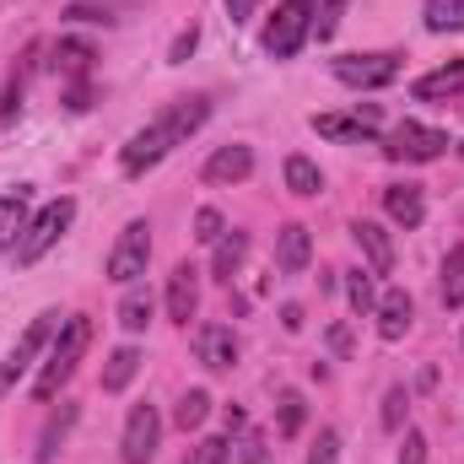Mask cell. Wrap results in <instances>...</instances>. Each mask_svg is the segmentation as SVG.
<instances>
[{
    "label": "cell",
    "instance_id": "obj_1",
    "mask_svg": "<svg viewBox=\"0 0 464 464\" xmlns=\"http://www.w3.org/2000/svg\"><path fill=\"white\" fill-rule=\"evenodd\" d=\"M206 119H211V103H206V98H179V103H168L162 114L146 124V130H135V135L124 140L119 168H124L130 179H140V173H146V168H157L173 146H184Z\"/></svg>",
    "mask_w": 464,
    "mask_h": 464
},
{
    "label": "cell",
    "instance_id": "obj_2",
    "mask_svg": "<svg viewBox=\"0 0 464 464\" xmlns=\"http://www.w3.org/2000/svg\"><path fill=\"white\" fill-rule=\"evenodd\" d=\"M92 346V319L87 314H76V319H65L60 324V335L49 341V356H44V367H38V378H33V400H54L65 383H71V372L82 367V356Z\"/></svg>",
    "mask_w": 464,
    "mask_h": 464
},
{
    "label": "cell",
    "instance_id": "obj_3",
    "mask_svg": "<svg viewBox=\"0 0 464 464\" xmlns=\"http://www.w3.org/2000/svg\"><path fill=\"white\" fill-rule=\"evenodd\" d=\"M76 222V200L71 195H60V200H49L33 222H27V232L16 237V265H33V259H44L60 237H65V227Z\"/></svg>",
    "mask_w": 464,
    "mask_h": 464
},
{
    "label": "cell",
    "instance_id": "obj_4",
    "mask_svg": "<svg viewBox=\"0 0 464 464\" xmlns=\"http://www.w3.org/2000/svg\"><path fill=\"white\" fill-rule=\"evenodd\" d=\"M314 33V0H281L270 27H265V54L270 60H292Z\"/></svg>",
    "mask_w": 464,
    "mask_h": 464
},
{
    "label": "cell",
    "instance_id": "obj_5",
    "mask_svg": "<svg viewBox=\"0 0 464 464\" xmlns=\"http://www.w3.org/2000/svg\"><path fill=\"white\" fill-rule=\"evenodd\" d=\"M378 146H383V157H389V162H432V157H443V151H449V135H443V130H432V124L405 119V124H394Z\"/></svg>",
    "mask_w": 464,
    "mask_h": 464
},
{
    "label": "cell",
    "instance_id": "obj_6",
    "mask_svg": "<svg viewBox=\"0 0 464 464\" xmlns=\"http://www.w3.org/2000/svg\"><path fill=\"white\" fill-rule=\"evenodd\" d=\"M146 265H151V227L146 222H130V227L119 232V243L109 248V281L135 286L146 276Z\"/></svg>",
    "mask_w": 464,
    "mask_h": 464
},
{
    "label": "cell",
    "instance_id": "obj_7",
    "mask_svg": "<svg viewBox=\"0 0 464 464\" xmlns=\"http://www.w3.org/2000/svg\"><path fill=\"white\" fill-rule=\"evenodd\" d=\"M157 443H162V416H157V405H130L124 438H119V459L124 464H151L157 459Z\"/></svg>",
    "mask_w": 464,
    "mask_h": 464
},
{
    "label": "cell",
    "instance_id": "obj_8",
    "mask_svg": "<svg viewBox=\"0 0 464 464\" xmlns=\"http://www.w3.org/2000/svg\"><path fill=\"white\" fill-rule=\"evenodd\" d=\"M54 335H60V314H38V319H33V324L22 330V341L11 346V356H5V367H0V400L11 394V383H16V378H22V372L33 367V356H38V351L49 346Z\"/></svg>",
    "mask_w": 464,
    "mask_h": 464
},
{
    "label": "cell",
    "instance_id": "obj_9",
    "mask_svg": "<svg viewBox=\"0 0 464 464\" xmlns=\"http://www.w3.org/2000/svg\"><path fill=\"white\" fill-rule=\"evenodd\" d=\"M394 76H400V54H341V60H335V82L362 87V92L389 87Z\"/></svg>",
    "mask_w": 464,
    "mask_h": 464
},
{
    "label": "cell",
    "instance_id": "obj_10",
    "mask_svg": "<svg viewBox=\"0 0 464 464\" xmlns=\"http://www.w3.org/2000/svg\"><path fill=\"white\" fill-rule=\"evenodd\" d=\"M314 130L330 135V140H362V146H372L378 140V109L367 103L356 114H314Z\"/></svg>",
    "mask_w": 464,
    "mask_h": 464
},
{
    "label": "cell",
    "instance_id": "obj_11",
    "mask_svg": "<svg viewBox=\"0 0 464 464\" xmlns=\"http://www.w3.org/2000/svg\"><path fill=\"white\" fill-rule=\"evenodd\" d=\"M195 308H200V270L195 265H173V276H168V319L189 324Z\"/></svg>",
    "mask_w": 464,
    "mask_h": 464
},
{
    "label": "cell",
    "instance_id": "obj_12",
    "mask_svg": "<svg viewBox=\"0 0 464 464\" xmlns=\"http://www.w3.org/2000/svg\"><path fill=\"white\" fill-rule=\"evenodd\" d=\"M195 356H200L211 372H227L232 362H237V335H232V324H200V330H195Z\"/></svg>",
    "mask_w": 464,
    "mask_h": 464
},
{
    "label": "cell",
    "instance_id": "obj_13",
    "mask_svg": "<svg viewBox=\"0 0 464 464\" xmlns=\"http://www.w3.org/2000/svg\"><path fill=\"white\" fill-rule=\"evenodd\" d=\"M308 259H314L308 227H303V222H286V227L276 232V270H281V276H303Z\"/></svg>",
    "mask_w": 464,
    "mask_h": 464
},
{
    "label": "cell",
    "instance_id": "obj_14",
    "mask_svg": "<svg viewBox=\"0 0 464 464\" xmlns=\"http://www.w3.org/2000/svg\"><path fill=\"white\" fill-rule=\"evenodd\" d=\"M372 314H378V335H383V341H405V330H411V314H416V308H411V292H405V286H389V292L378 297V308H372Z\"/></svg>",
    "mask_w": 464,
    "mask_h": 464
},
{
    "label": "cell",
    "instance_id": "obj_15",
    "mask_svg": "<svg viewBox=\"0 0 464 464\" xmlns=\"http://www.w3.org/2000/svg\"><path fill=\"white\" fill-rule=\"evenodd\" d=\"M248 173H254V146H237V140L232 146H217L211 162H206V179L211 184H243Z\"/></svg>",
    "mask_w": 464,
    "mask_h": 464
},
{
    "label": "cell",
    "instance_id": "obj_16",
    "mask_svg": "<svg viewBox=\"0 0 464 464\" xmlns=\"http://www.w3.org/2000/svg\"><path fill=\"white\" fill-rule=\"evenodd\" d=\"M351 237H356V248L367 254L372 276H389V270H394V243H389V232L378 227V222H351Z\"/></svg>",
    "mask_w": 464,
    "mask_h": 464
},
{
    "label": "cell",
    "instance_id": "obj_17",
    "mask_svg": "<svg viewBox=\"0 0 464 464\" xmlns=\"http://www.w3.org/2000/svg\"><path fill=\"white\" fill-rule=\"evenodd\" d=\"M383 211H389V222H400V227H421V217H427V200H421V189L416 184H389L383 189Z\"/></svg>",
    "mask_w": 464,
    "mask_h": 464
},
{
    "label": "cell",
    "instance_id": "obj_18",
    "mask_svg": "<svg viewBox=\"0 0 464 464\" xmlns=\"http://www.w3.org/2000/svg\"><path fill=\"white\" fill-rule=\"evenodd\" d=\"M454 92H464V60L443 65V71H432V76H421V82L411 87L416 103H438V98H454Z\"/></svg>",
    "mask_w": 464,
    "mask_h": 464
},
{
    "label": "cell",
    "instance_id": "obj_19",
    "mask_svg": "<svg viewBox=\"0 0 464 464\" xmlns=\"http://www.w3.org/2000/svg\"><path fill=\"white\" fill-rule=\"evenodd\" d=\"M243 259H248V232H222L217 237V254H211V276L217 281H232Z\"/></svg>",
    "mask_w": 464,
    "mask_h": 464
},
{
    "label": "cell",
    "instance_id": "obj_20",
    "mask_svg": "<svg viewBox=\"0 0 464 464\" xmlns=\"http://www.w3.org/2000/svg\"><path fill=\"white\" fill-rule=\"evenodd\" d=\"M124 11H130V0H71L65 22H103V27H114V22H124Z\"/></svg>",
    "mask_w": 464,
    "mask_h": 464
},
{
    "label": "cell",
    "instance_id": "obj_21",
    "mask_svg": "<svg viewBox=\"0 0 464 464\" xmlns=\"http://www.w3.org/2000/svg\"><path fill=\"white\" fill-rule=\"evenodd\" d=\"M140 372V351L135 346H119L109 356V367H103V394H119V389H130V378Z\"/></svg>",
    "mask_w": 464,
    "mask_h": 464
},
{
    "label": "cell",
    "instance_id": "obj_22",
    "mask_svg": "<svg viewBox=\"0 0 464 464\" xmlns=\"http://www.w3.org/2000/svg\"><path fill=\"white\" fill-rule=\"evenodd\" d=\"M22 232H27V189L0 195V248H5V243H16Z\"/></svg>",
    "mask_w": 464,
    "mask_h": 464
},
{
    "label": "cell",
    "instance_id": "obj_23",
    "mask_svg": "<svg viewBox=\"0 0 464 464\" xmlns=\"http://www.w3.org/2000/svg\"><path fill=\"white\" fill-rule=\"evenodd\" d=\"M54 65H60V76L87 82V71H92V49L76 44V38H60V44H54Z\"/></svg>",
    "mask_w": 464,
    "mask_h": 464
},
{
    "label": "cell",
    "instance_id": "obj_24",
    "mask_svg": "<svg viewBox=\"0 0 464 464\" xmlns=\"http://www.w3.org/2000/svg\"><path fill=\"white\" fill-rule=\"evenodd\" d=\"M76 427V405H60V416L44 427V438H38V464H49L54 454H60V443H65V432Z\"/></svg>",
    "mask_w": 464,
    "mask_h": 464
},
{
    "label": "cell",
    "instance_id": "obj_25",
    "mask_svg": "<svg viewBox=\"0 0 464 464\" xmlns=\"http://www.w3.org/2000/svg\"><path fill=\"white\" fill-rule=\"evenodd\" d=\"M286 189H292V195H319V189H324V173H319L308 157H286Z\"/></svg>",
    "mask_w": 464,
    "mask_h": 464
},
{
    "label": "cell",
    "instance_id": "obj_26",
    "mask_svg": "<svg viewBox=\"0 0 464 464\" xmlns=\"http://www.w3.org/2000/svg\"><path fill=\"white\" fill-rule=\"evenodd\" d=\"M427 33H464V0H427Z\"/></svg>",
    "mask_w": 464,
    "mask_h": 464
},
{
    "label": "cell",
    "instance_id": "obj_27",
    "mask_svg": "<svg viewBox=\"0 0 464 464\" xmlns=\"http://www.w3.org/2000/svg\"><path fill=\"white\" fill-rule=\"evenodd\" d=\"M119 324H124L130 335H140V330L151 324V292H124V303H119Z\"/></svg>",
    "mask_w": 464,
    "mask_h": 464
},
{
    "label": "cell",
    "instance_id": "obj_28",
    "mask_svg": "<svg viewBox=\"0 0 464 464\" xmlns=\"http://www.w3.org/2000/svg\"><path fill=\"white\" fill-rule=\"evenodd\" d=\"M206 416H211V394H206V389H189V394L179 400V411H173V421H179L184 432L206 427Z\"/></svg>",
    "mask_w": 464,
    "mask_h": 464
},
{
    "label": "cell",
    "instance_id": "obj_29",
    "mask_svg": "<svg viewBox=\"0 0 464 464\" xmlns=\"http://www.w3.org/2000/svg\"><path fill=\"white\" fill-rule=\"evenodd\" d=\"M443 303H449V308L464 303V243L443 259Z\"/></svg>",
    "mask_w": 464,
    "mask_h": 464
},
{
    "label": "cell",
    "instance_id": "obj_30",
    "mask_svg": "<svg viewBox=\"0 0 464 464\" xmlns=\"http://www.w3.org/2000/svg\"><path fill=\"white\" fill-rule=\"evenodd\" d=\"M346 292H351V308L356 314H372L378 308V292H372V276L367 270H346Z\"/></svg>",
    "mask_w": 464,
    "mask_h": 464
},
{
    "label": "cell",
    "instance_id": "obj_31",
    "mask_svg": "<svg viewBox=\"0 0 464 464\" xmlns=\"http://www.w3.org/2000/svg\"><path fill=\"white\" fill-rule=\"evenodd\" d=\"M276 411H281V438H297V432H303V416H308V405H303V394H297V389H286Z\"/></svg>",
    "mask_w": 464,
    "mask_h": 464
},
{
    "label": "cell",
    "instance_id": "obj_32",
    "mask_svg": "<svg viewBox=\"0 0 464 464\" xmlns=\"http://www.w3.org/2000/svg\"><path fill=\"white\" fill-rule=\"evenodd\" d=\"M227 459H232L227 438H200V443L189 449V459H184V464H227Z\"/></svg>",
    "mask_w": 464,
    "mask_h": 464
},
{
    "label": "cell",
    "instance_id": "obj_33",
    "mask_svg": "<svg viewBox=\"0 0 464 464\" xmlns=\"http://www.w3.org/2000/svg\"><path fill=\"white\" fill-rule=\"evenodd\" d=\"M405 411H411V394L394 383V389L383 394V427H389V432H400V427H405Z\"/></svg>",
    "mask_w": 464,
    "mask_h": 464
},
{
    "label": "cell",
    "instance_id": "obj_34",
    "mask_svg": "<svg viewBox=\"0 0 464 464\" xmlns=\"http://www.w3.org/2000/svg\"><path fill=\"white\" fill-rule=\"evenodd\" d=\"M222 232H227L222 211H211V206H200V211H195V237H200V243H217Z\"/></svg>",
    "mask_w": 464,
    "mask_h": 464
},
{
    "label": "cell",
    "instance_id": "obj_35",
    "mask_svg": "<svg viewBox=\"0 0 464 464\" xmlns=\"http://www.w3.org/2000/svg\"><path fill=\"white\" fill-rule=\"evenodd\" d=\"M308 464H341V432H319V443L308 449Z\"/></svg>",
    "mask_w": 464,
    "mask_h": 464
},
{
    "label": "cell",
    "instance_id": "obj_36",
    "mask_svg": "<svg viewBox=\"0 0 464 464\" xmlns=\"http://www.w3.org/2000/svg\"><path fill=\"white\" fill-rule=\"evenodd\" d=\"M341 11H346V0H324V11L314 16V33H319V44H324V38H335V27H341Z\"/></svg>",
    "mask_w": 464,
    "mask_h": 464
},
{
    "label": "cell",
    "instance_id": "obj_37",
    "mask_svg": "<svg viewBox=\"0 0 464 464\" xmlns=\"http://www.w3.org/2000/svg\"><path fill=\"white\" fill-rule=\"evenodd\" d=\"M16 114H22V76H11L5 92H0V124H11Z\"/></svg>",
    "mask_w": 464,
    "mask_h": 464
},
{
    "label": "cell",
    "instance_id": "obj_38",
    "mask_svg": "<svg viewBox=\"0 0 464 464\" xmlns=\"http://www.w3.org/2000/svg\"><path fill=\"white\" fill-rule=\"evenodd\" d=\"M237 464H265V432H248L237 443Z\"/></svg>",
    "mask_w": 464,
    "mask_h": 464
},
{
    "label": "cell",
    "instance_id": "obj_39",
    "mask_svg": "<svg viewBox=\"0 0 464 464\" xmlns=\"http://www.w3.org/2000/svg\"><path fill=\"white\" fill-rule=\"evenodd\" d=\"M195 44H200V33H195V27H189V33H179V38H173V49H168V65H184V60L195 54Z\"/></svg>",
    "mask_w": 464,
    "mask_h": 464
},
{
    "label": "cell",
    "instance_id": "obj_40",
    "mask_svg": "<svg viewBox=\"0 0 464 464\" xmlns=\"http://www.w3.org/2000/svg\"><path fill=\"white\" fill-rule=\"evenodd\" d=\"M400 464H427V438H421V432H405V449H400Z\"/></svg>",
    "mask_w": 464,
    "mask_h": 464
},
{
    "label": "cell",
    "instance_id": "obj_41",
    "mask_svg": "<svg viewBox=\"0 0 464 464\" xmlns=\"http://www.w3.org/2000/svg\"><path fill=\"white\" fill-rule=\"evenodd\" d=\"M65 109H71V114H87V109H92V87H87V82H76V87L65 92Z\"/></svg>",
    "mask_w": 464,
    "mask_h": 464
},
{
    "label": "cell",
    "instance_id": "obj_42",
    "mask_svg": "<svg viewBox=\"0 0 464 464\" xmlns=\"http://www.w3.org/2000/svg\"><path fill=\"white\" fill-rule=\"evenodd\" d=\"M330 351H335V356H351V330H346V324H335V330H330Z\"/></svg>",
    "mask_w": 464,
    "mask_h": 464
},
{
    "label": "cell",
    "instance_id": "obj_43",
    "mask_svg": "<svg viewBox=\"0 0 464 464\" xmlns=\"http://www.w3.org/2000/svg\"><path fill=\"white\" fill-rule=\"evenodd\" d=\"M254 11H259V0H227V16H232V22H248Z\"/></svg>",
    "mask_w": 464,
    "mask_h": 464
},
{
    "label": "cell",
    "instance_id": "obj_44",
    "mask_svg": "<svg viewBox=\"0 0 464 464\" xmlns=\"http://www.w3.org/2000/svg\"><path fill=\"white\" fill-rule=\"evenodd\" d=\"M281 324L297 335V330H303V308H297V303H286V308H281Z\"/></svg>",
    "mask_w": 464,
    "mask_h": 464
},
{
    "label": "cell",
    "instance_id": "obj_45",
    "mask_svg": "<svg viewBox=\"0 0 464 464\" xmlns=\"http://www.w3.org/2000/svg\"><path fill=\"white\" fill-rule=\"evenodd\" d=\"M459 151H464V146H459Z\"/></svg>",
    "mask_w": 464,
    "mask_h": 464
}]
</instances>
